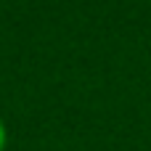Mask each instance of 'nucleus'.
<instances>
[{"instance_id":"obj_1","label":"nucleus","mask_w":151,"mask_h":151,"mask_svg":"<svg viewBox=\"0 0 151 151\" xmlns=\"http://www.w3.org/2000/svg\"><path fill=\"white\" fill-rule=\"evenodd\" d=\"M5 143H8V130H5V125H3V119H0V151L5 149Z\"/></svg>"}]
</instances>
